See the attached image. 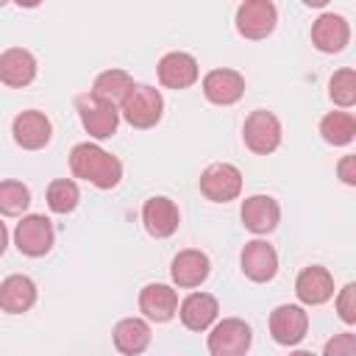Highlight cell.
I'll return each mask as SVG.
<instances>
[{
	"instance_id": "obj_1",
	"label": "cell",
	"mask_w": 356,
	"mask_h": 356,
	"mask_svg": "<svg viewBox=\"0 0 356 356\" xmlns=\"http://www.w3.org/2000/svg\"><path fill=\"white\" fill-rule=\"evenodd\" d=\"M70 170L97 189H114L122 178V161L95 142H81L70 150Z\"/></svg>"
},
{
	"instance_id": "obj_2",
	"label": "cell",
	"mask_w": 356,
	"mask_h": 356,
	"mask_svg": "<svg viewBox=\"0 0 356 356\" xmlns=\"http://www.w3.org/2000/svg\"><path fill=\"white\" fill-rule=\"evenodd\" d=\"M161 114H164V97L156 86H147V83H134V89L120 103V117L139 131L153 128L161 120Z\"/></svg>"
},
{
	"instance_id": "obj_3",
	"label": "cell",
	"mask_w": 356,
	"mask_h": 356,
	"mask_svg": "<svg viewBox=\"0 0 356 356\" xmlns=\"http://www.w3.org/2000/svg\"><path fill=\"white\" fill-rule=\"evenodd\" d=\"M242 139H245L248 150L267 156V153L278 150V145H281V120L267 108H256L248 114V120L242 125Z\"/></svg>"
},
{
	"instance_id": "obj_4",
	"label": "cell",
	"mask_w": 356,
	"mask_h": 356,
	"mask_svg": "<svg viewBox=\"0 0 356 356\" xmlns=\"http://www.w3.org/2000/svg\"><path fill=\"white\" fill-rule=\"evenodd\" d=\"M53 239H56V231H53V225L44 214H25L14 228L17 250L22 256H31V259H39V256L50 253Z\"/></svg>"
},
{
	"instance_id": "obj_5",
	"label": "cell",
	"mask_w": 356,
	"mask_h": 356,
	"mask_svg": "<svg viewBox=\"0 0 356 356\" xmlns=\"http://www.w3.org/2000/svg\"><path fill=\"white\" fill-rule=\"evenodd\" d=\"M236 31L239 36L245 39H267L273 31H275V22H278V8L273 6V0H245L239 8H236Z\"/></svg>"
},
{
	"instance_id": "obj_6",
	"label": "cell",
	"mask_w": 356,
	"mask_h": 356,
	"mask_svg": "<svg viewBox=\"0 0 356 356\" xmlns=\"http://www.w3.org/2000/svg\"><path fill=\"white\" fill-rule=\"evenodd\" d=\"M253 342L250 325L239 317H225L220 323H214L211 334H209V353L211 356H242L248 353Z\"/></svg>"
},
{
	"instance_id": "obj_7",
	"label": "cell",
	"mask_w": 356,
	"mask_h": 356,
	"mask_svg": "<svg viewBox=\"0 0 356 356\" xmlns=\"http://www.w3.org/2000/svg\"><path fill=\"white\" fill-rule=\"evenodd\" d=\"M200 192H203V197H209L214 203H228V200L239 197V192H242V172H239V167H234L228 161L209 164L200 172Z\"/></svg>"
},
{
	"instance_id": "obj_8",
	"label": "cell",
	"mask_w": 356,
	"mask_h": 356,
	"mask_svg": "<svg viewBox=\"0 0 356 356\" xmlns=\"http://www.w3.org/2000/svg\"><path fill=\"white\" fill-rule=\"evenodd\" d=\"M78 117H81V125L89 136L95 139H108L117 134V125H120V108L111 106V103H103L92 95H81L78 97Z\"/></svg>"
},
{
	"instance_id": "obj_9",
	"label": "cell",
	"mask_w": 356,
	"mask_h": 356,
	"mask_svg": "<svg viewBox=\"0 0 356 356\" xmlns=\"http://www.w3.org/2000/svg\"><path fill=\"white\" fill-rule=\"evenodd\" d=\"M309 331V314L303 306L298 303H281L270 312V337L284 345V348H292L298 345Z\"/></svg>"
},
{
	"instance_id": "obj_10",
	"label": "cell",
	"mask_w": 356,
	"mask_h": 356,
	"mask_svg": "<svg viewBox=\"0 0 356 356\" xmlns=\"http://www.w3.org/2000/svg\"><path fill=\"white\" fill-rule=\"evenodd\" d=\"M11 134H14V142L22 150H42L53 136V122H50V117L44 111L25 108V111H19L14 117Z\"/></svg>"
},
{
	"instance_id": "obj_11",
	"label": "cell",
	"mask_w": 356,
	"mask_h": 356,
	"mask_svg": "<svg viewBox=\"0 0 356 356\" xmlns=\"http://www.w3.org/2000/svg\"><path fill=\"white\" fill-rule=\"evenodd\" d=\"M239 264H242V273H245L250 281L267 284V281H273L275 273H278V253H275V248H273L267 239H250V242H245V248H242Z\"/></svg>"
},
{
	"instance_id": "obj_12",
	"label": "cell",
	"mask_w": 356,
	"mask_h": 356,
	"mask_svg": "<svg viewBox=\"0 0 356 356\" xmlns=\"http://www.w3.org/2000/svg\"><path fill=\"white\" fill-rule=\"evenodd\" d=\"M142 222H145V231H147L150 236L167 239V236H172V234L178 231V225H181V211H178V206H175L170 197H164V195L147 197L145 206H142Z\"/></svg>"
},
{
	"instance_id": "obj_13",
	"label": "cell",
	"mask_w": 356,
	"mask_h": 356,
	"mask_svg": "<svg viewBox=\"0 0 356 356\" xmlns=\"http://www.w3.org/2000/svg\"><path fill=\"white\" fill-rule=\"evenodd\" d=\"M159 81L161 86L167 89H189L197 78H200V70H197V61L195 56L184 53V50H172V53H164L159 67Z\"/></svg>"
},
{
	"instance_id": "obj_14",
	"label": "cell",
	"mask_w": 356,
	"mask_h": 356,
	"mask_svg": "<svg viewBox=\"0 0 356 356\" xmlns=\"http://www.w3.org/2000/svg\"><path fill=\"white\" fill-rule=\"evenodd\" d=\"M203 95L214 106H234L245 95V78L236 70H211L203 75Z\"/></svg>"
},
{
	"instance_id": "obj_15",
	"label": "cell",
	"mask_w": 356,
	"mask_h": 356,
	"mask_svg": "<svg viewBox=\"0 0 356 356\" xmlns=\"http://www.w3.org/2000/svg\"><path fill=\"white\" fill-rule=\"evenodd\" d=\"M295 295L303 306H323L325 300L334 298V278L325 267L309 264L298 273L295 278Z\"/></svg>"
},
{
	"instance_id": "obj_16",
	"label": "cell",
	"mask_w": 356,
	"mask_h": 356,
	"mask_svg": "<svg viewBox=\"0 0 356 356\" xmlns=\"http://www.w3.org/2000/svg\"><path fill=\"white\" fill-rule=\"evenodd\" d=\"M209 273H211L209 256H206L203 250H195V248L181 250V253L172 259V264H170L172 284L181 286V289H195V286H200V284L209 278Z\"/></svg>"
},
{
	"instance_id": "obj_17",
	"label": "cell",
	"mask_w": 356,
	"mask_h": 356,
	"mask_svg": "<svg viewBox=\"0 0 356 356\" xmlns=\"http://www.w3.org/2000/svg\"><path fill=\"white\" fill-rule=\"evenodd\" d=\"M175 314L181 317V323L189 331H209L214 325L217 314H220V303L209 292H192V295H186L181 300V306H178Z\"/></svg>"
},
{
	"instance_id": "obj_18",
	"label": "cell",
	"mask_w": 356,
	"mask_h": 356,
	"mask_svg": "<svg viewBox=\"0 0 356 356\" xmlns=\"http://www.w3.org/2000/svg\"><path fill=\"white\" fill-rule=\"evenodd\" d=\"M312 42L320 53H339L350 42V25L342 14H320L312 25Z\"/></svg>"
},
{
	"instance_id": "obj_19",
	"label": "cell",
	"mask_w": 356,
	"mask_h": 356,
	"mask_svg": "<svg viewBox=\"0 0 356 356\" xmlns=\"http://www.w3.org/2000/svg\"><path fill=\"white\" fill-rule=\"evenodd\" d=\"M239 217H242V225L248 231L261 236V234L275 231V225L281 220V209L270 195H250V197H245Z\"/></svg>"
},
{
	"instance_id": "obj_20",
	"label": "cell",
	"mask_w": 356,
	"mask_h": 356,
	"mask_svg": "<svg viewBox=\"0 0 356 356\" xmlns=\"http://www.w3.org/2000/svg\"><path fill=\"white\" fill-rule=\"evenodd\" d=\"M36 78V58L25 47H8L0 53V83L22 89Z\"/></svg>"
},
{
	"instance_id": "obj_21",
	"label": "cell",
	"mask_w": 356,
	"mask_h": 356,
	"mask_svg": "<svg viewBox=\"0 0 356 356\" xmlns=\"http://www.w3.org/2000/svg\"><path fill=\"white\" fill-rule=\"evenodd\" d=\"M139 312L153 323H167L178 312V292L167 284H147L139 292Z\"/></svg>"
},
{
	"instance_id": "obj_22",
	"label": "cell",
	"mask_w": 356,
	"mask_h": 356,
	"mask_svg": "<svg viewBox=\"0 0 356 356\" xmlns=\"http://www.w3.org/2000/svg\"><path fill=\"white\" fill-rule=\"evenodd\" d=\"M36 303V284L28 275H8L0 284V309L6 314H22Z\"/></svg>"
},
{
	"instance_id": "obj_23",
	"label": "cell",
	"mask_w": 356,
	"mask_h": 356,
	"mask_svg": "<svg viewBox=\"0 0 356 356\" xmlns=\"http://www.w3.org/2000/svg\"><path fill=\"white\" fill-rule=\"evenodd\" d=\"M150 345V325L142 317H125L114 325V348L125 356H136Z\"/></svg>"
},
{
	"instance_id": "obj_24",
	"label": "cell",
	"mask_w": 356,
	"mask_h": 356,
	"mask_svg": "<svg viewBox=\"0 0 356 356\" xmlns=\"http://www.w3.org/2000/svg\"><path fill=\"white\" fill-rule=\"evenodd\" d=\"M131 89H134V78H131L125 70L111 67V70H106V72H100V75L95 78L92 92H89V95H92V97H97V100H103V103L120 106Z\"/></svg>"
},
{
	"instance_id": "obj_25",
	"label": "cell",
	"mask_w": 356,
	"mask_h": 356,
	"mask_svg": "<svg viewBox=\"0 0 356 356\" xmlns=\"http://www.w3.org/2000/svg\"><path fill=\"white\" fill-rule=\"evenodd\" d=\"M320 134L328 145L334 147H342V145H350L353 136H356V120L353 114L348 111H328L323 120H320Z\"/></svg>"
},
{
	"instance_id": "obj_26",
	"label": "cell",
	"mask_w": 356,
	"mask_h": 356,
	"mask_svg": "<svg viewBox=\"0 0 356 356\" xmlns=\"http://www.w3.org/2000/svg\"><path fill=\"white\" fill-rule=\"evenodd\" d=\"M78 200H81V189H78V184H75L72 178H56V181L47 186V206H50V211H56V214H70V211H75Z\"/></svg>"
},
{
	"instance_id": "obj_27",
	"label": "cell",
	"mask_w": 356,
	"mask_h": 356,
	"mask_svg": "<svg viewBox=\"0 0 356 356\" xmlns=\"http://www.w3.org/2000/svg\"><path fill=\"white\" fill-rule=\"evenodd\" d=\"M31 206V189L22 181H0V214L19 217Z\"/></svg>"
},
{
	"instance_id": "obj_28",
	"label": "cell",
	"mask_w": 356,
	"mask_h": 356,
	"mask_svg": "<svg viewBox=\"0 0 356 356\" xmlns=\"http://www.w3.org/2000/svg\"><path fill=\"white\" fill-rule=\"evenodd\" d=\"M328 97L342 106V108H350L356 103V72L350 67H342L331 75L328 81Z\"/></svg>"
},
{
	"instance_id": "obj_29",
	"label": "cell",
	"mask_w": 356,
	"mask_h": 356,
	"mask_svg": "<svg viewBox=\"0 0 356 356\" xmlns=\"http://www.w3.org/2000/svg\"><path fill=\"white\" fill-rule=\"evenodd\" d=\"M337 312L342 317V323L353 325L356 323V284H345L337 295Z\"/></svg>"
},
{
	"instance_id": "obj_30",
	"label": "cell",
	"mask_w": 356,
	"mask_h": 356,
	"mask_svg": "<svg viewBox=\"0 0 356 356\" xmlns=\"http://www.w3.org/2000/svg\"><path fill=\"white\" fill-rule=\"evenodd\" d=\"M325 356H353L356 353V337L353 334H337L331 342H325Z\"/></svg>"
},
{
	"instance_id": "obj_31",
	"label": "cell",
	"mask_w": 356,
	"mask_h": 356,
	"mask_svg": "<svg viewBox=\"0 0 356 356\" xmlns=\"http://www.w3.org/2000/svg\"><path fill=\"white\" fill-rule=\"evenodd\" d=\"M337 175L342 178V184L356 186V156H342L337 164Z\"/></svg>"
},
{
	"instance_id": "obj_32",
	"label": "cell",
	"mask_w": 356,
	"mask_h": 356,
	"mask_svg": "<svg viewBox=\"0 0 356 356\" xmlns=\"http://www.w3.org/2000/svg\"><path fill=\"white\" fill-rule=\"evenodd\" d=\"M6 248H8V228H6V222L0 220V256L6 253Z\"/></svg>"
},
{
	"instance_id": "obj_33",
	"label": "cell",
	"mask_w": 356,
	"mask_h": 356,
	"mask_svg": "<svg viewBox=\"0 0 356 356\" xmlns=\"http://www.w3.org/2000/svg\"><path fill=\"white\" fill-rule=\"evenodd\" d=\"M19 8H36V6H42V0H14Z\"/></svg>"
},
{
	"instance_id": "obj_34",
	"label": "cell",
	"mask_w": 356,
	"mask_h": 356,
	"mask_svg": "<svg viewBox=\"0 0 356 356\" xmlns=\"http://www.w3.org/2000/svg\"><path fill=\"white\" fill-rule=\"evenodd\" d=\"M306 6H312V8H323V6H328L331 0H303Z\"/></svg>"
},
{
	"instance_id": "obj_35",
	"label": "cell",
	"mask_w": 356,
	"mask_h": 356,
	"mask_svg": "<svg viewBox=\"0 0 356 356\" xmlns=\"http://www.w3.org/2000/svg\"><path fill=\"white\" fill-rule=\"evenodd\" d=\"M6 3H8V0H0V6H6Z\"/></svg>"
}]
</instances>
